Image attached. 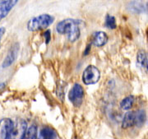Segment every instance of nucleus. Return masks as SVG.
<instances>
[{"label": "nucleus", "mask_w": 148, "mask_h": 139, "mask_svg": "<svg viewBox=\"0 0 148 139\" xmlns=\"http://www.w3.org/2000/svg\"><path fill=\"white\" fill-rule=\"evenodd\" d=\"M109 37L105 31H95L92 34L90 38V45L96 47H102L108 42Z\"/></svg>", "instance_id": "1a4fd4ad"}, {"label": "nucleus", "mask_w": 148, "mask_h": 139, "mask_svg": "<svg viewBox=\"0 0 148 139\" xmlns=\"http://www.w3.org/2000/svg\"><path fill=\"white\" fill-rule=\"evenodd\" d=\"M90 47H91V45H90V44H88V45H87V46H86V49H85V51H84L85 56H86V55H88V53H89V52H90Z\"/></svg>", "instance_id": "a211bd4d"}, {"label": "nucleus", "mask_w": 148, "mask_h": 139, "mask_svg": "<svg viewBox=\"0 0 148 139\" xmlns=\"http://www.w3.org/2000/svg\"><path fill=\"white\" fill-rule=\"evenodd\" d=\"M37 127L36 125H32L27 128V132L22 139H37Z\"/></svg>", "instance_id": "4468645a"}, {"label": "nucleus", "mask_w": 148, "mask_h": 139, "mask_svg": "<svg viewBox=\"0 0 148 139\" xmlns=\"http://www.w3.org/2000/svg\"><path fill=\"white\" fill-rule=\"evenodd\" d=\"M56 132L50 127H44L37 134V139H55Z\"/></svg>", "instance_id": "9b49d317"}, {"label": "nucleus", "mask_w": 148, "mask_h": 139, "mask_svg": "<svg viewBox=\"0 0 148 139\" xmlns=\"http://www.w3.org/2000/svg\"><path fill=\"white\" fill-rule=\"evenodd\" d=\"M105 25L107 28L109 29H115L117 27L116 25V20H115V17L111 15H106V21H105Z\"/></svg>", "instance_id": "2eb2a0df"}, {"label": "nucleus", "mask_w": 148, "mask_h": 139, "mask_svg": "<svg viewBox=\"0 0 148 139\" xmlns=\"http://www.w3.org/2000/svg\"><path fill=\"white\" fill-rule=\"evenodd\" d=\"M101 78V72L94 65H89L82 73V81L86 85L97 83Z\"/></svg>", "instance_id": "20e7f679"}, {"label": "nucleus", "mask_w": 148, "mask_h": 139, "mask_svg": "<svg viewBox=\"0 0 148 139\" xmlns=\"http://www.w3.org/2000/svg\"><path fill=\"white\" fill-rule=\"evenodd\" d=\"M27 129V123L25 120H20L14 124L8 139H22Z\"/></svg>", "instance_id": "423d86ee"}, {"label": "nucleus", "mask_w": 148, "mask_h": 139, "mask_svg": "<svg viewBox=\"0 0 148 139\" xmlns=\"http://www.w3.org/2000/svg\"><path fill=\"white\" fill-rule=\"evenodd\" d=\"M146 120V114L144 110L138 111H127L122 123L123 128H127L133 127L135 125H142Z\"/></svg>", "instance_id": "7ed1b4c3"}, {"label": "nucleus", "mask_w": 148, "mask_h": 139, "mask_svg": "<svg viewBox=\"0 0 148 139\" xmlns=\"http://www.w3.org/2000/svg\"><path fill=\"white\" fill-rule=\"evenodd\" d=\"M17 0H6L0 1V21L8 16L13 7L17 3Z\"/></svg>", "instance_id": "9d476101"}, {"label": "nucleus", "mask_w": 148, "mask_h": 139, "mask_svg": "<svg viewBox=\"0 0 148 139\" xmlns=\"http://www.w3.org/2000/svg\"><path fill=\"white\" fill-rule=\"evenodd\" d=\"M14 123L10 118H3L0 120V139H8Z\"/></svg>", "instance_id": "6e6552de"}, {"label": "nucleus", "mask_w": 148, "mask_h": 139, "mask_svg": "<svg viewBox=\"0 0 148 139\" xmlns=\"http://www.w3.org/2000/svg\"><path fill=\"white\" fill-rule=\"evenodd\" d=\"M85 91L79 83H75L69 93V99L75 107H80L84 100Z\"/></svg>", "instance_id": "39448f33"}, {"label": "nucleus", "mask_w": 148, "mask_h": 139, "mask_svg": "<svg viewBox=\"0 0 148 139\" xmlns=\"http://www.w3.org/2000/svg\"><path fill=\"white\" fill-rule=\"evenodd\" d=\"M147 5H148V3H147Z\"/></svg>", "instance_id": "aec40b11"}, {"label": "nucleus", "mask_w": 148, "mask_h": 139, "mask_svg": "<svg viewBox=\"0 0 148 139\" xmlns=\"http://www.w3.org/2000/svg\"><path fill=\"white\" fill-rule=\"evenodd\" d=\"M134 101H135V97L133 96H128L122 100L120 102V107L124 110H128L133 106Z\"/></svg>", "instance_id": "ddd939ff"}, {"label": "nucleus", "mask_w": 148, "mask_h": 139, "mask_svg": "<svg viewBox=\"0 0 148 139\" xmlns=\"http://www.w3.org/2000/svg\"><path fill=\"white\" fill-rule=\"evenodd\" d=\"M18 51H19V44L18 43H14L11 46L10 49L8 50V52L7 53V56H6V58L3 60V64H2V68H8L14 63V61L16 60V57H17Z\"/></svg>", "instance_id": "0eeeda50"}, {"label": "nucleus", "mask_w": 148, "mask_h": 139, "mask_svg": "<svg viewBox=\"0 0 148 139\" xmlns=\"http://www.w3.org/2000/svg\"><path fill=\"white\" fill-rule=\"evenodd\" d=\"M54 21V17L49 14H40L31 18L27 22V29L30 31H38L49 27Z\"/></svg>", "instance_id": "f03ea898"}, {"label": "nucleus", "mask_w": 148, "mask_h": 139, "mask_svg": "<svg viewBox=\"0 0 148 139\" xmlns=\"http://www.w3.org/2000/svg\"><path fill=\"white\" fill-rule=\"evenodd\" d=\"M44 36H45V42H46V44H49V42L50 40H51V33H50V31H49V30H47L44 33Z\"/></svg>", "instance_id": "dca6fc26"}, {"label": "nucleus", "mask_w": 148, "mask_h": 139, "mask_svg": "<svg viewBox=\"0 0 148 139\" xmlns=\"http://www.w3.org/2000/svg\"><path fill=\"white\" fill-rule=\"evenodd\" d=\"M6 32V29L4 27H0V45H1V40H2V38L3 36V35L5 34Z\"/></svg>", "instance_id": "f3484780"}, {"label": "nucleus", "mask_w": 148, "mask_h": 139, "mask_svg": "<svg viewBox=\"0 0 148 139\" xmlns=\"http://www.w3.org/2000/svg\"><path fill=\"white\" fill-rule=\"evenodd\" d=\"M137 63L141 68H143V69L148 72V53L147 51L145 50L138 51L137 54Z\"/></svg>", "instance_id": "f8f14e48"}, {"label": "nucleus", "mask_w": 148, "mask_h": 139, "mask_svg": "<svg viewBox=\"0 0 148 139\" xmlns=\"http://www.w3.org/2000/svg\"><path fill=\"white\" fill-rule=\"evenodd\" d=\"M4 87H5V83L4 82H1L0 83V90L3 89V88H4Z\"/></svg>", "instance_id": "6ab92c4d"}, {"label": "nucleus", "mask_w": 148, "mask_h": 139, "mask_svg": "<svg viewBox=\"0 0 148 139\" xmlns=\"http://www.w3.org/2000/svg\"><path fill=\"white\" fill-rule=\"evenodd\" d=\"M81 21L68 18L59 21L56 26V31L61 35H66L69 41L75 42L81 36L80 30Z\"/></svg>", "instance_id": "f257e3e1"}]
</instances>
